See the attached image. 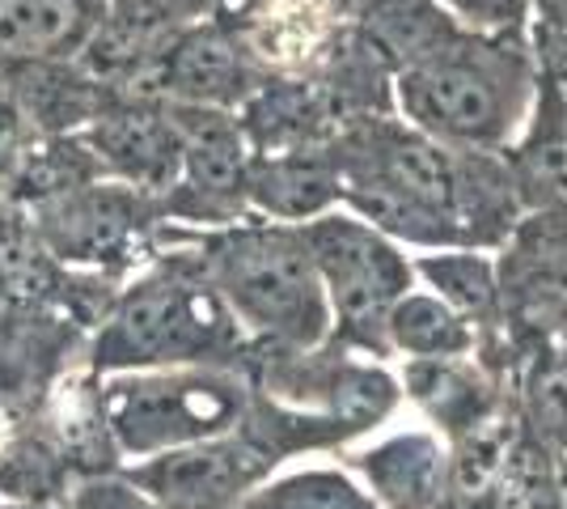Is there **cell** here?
Here are the masks:
<instances>
[{
    "label": "cell",
    "instance_id": "1",
    "mask_svg": "<svg viewBox=\"0 0 567 509\" xmlns=\"http://www.w3.org/2000/svg\"><path fill=\"white\" fill-rule=\"evenodd\" d=\"M402 123L432 141L471 153H504L529 120L538 55L520 34L457 30L424 60L394 73Z\"/></svg>",
    "mask_w": 567,
    "mask_h": 509
},
{
    "label": "cell",
    "instance_id": "2",
    "mask_svg": "<svg viewBox=\"0 0 567 509\" xmlns=\"http://www.w3.org/2000/svg\"><path fill=\"white\" fill-rule=\"evenodd\" d=\"M199 259L250 348L306 353L331 339V302L301 225L237 221L216 230Z\"/></svg>",
    "mask_w": 567,
    "mask_h": 509
},
{
    "label": "cell",
    "instance_id": "3",
    "mask_svg": "<svg viewBox=\"0 0 567 509\" xmlns=\"http://www.w3.org/2000/svg\"><path fill=\"white\" fill-rule=\"evenodd\" d=\"M250 339L213 289L204 259L178 255L118 293L90 353L97 378L169 365H246Z\"/></svg>",
    "mask_w": 567,
    "mask_h": 509
},
{
    "label": "cell",
    "instance_id": "4",
    "mask_svg": "<svg viewBox=\"0 0 567 509\" xmlns=\"http://www.w3.org/2000/svg\"><path fill=\"white\" fill-rule=\"evenodd\" d=\"M102 434L118 467L234 434L250 416L246 365H169L106 374L94 390Z\"/></svg>",
    "mask_w": 567,
    "mask_h": 509
},
{
    "label": "cell",
    "instance_id": "5",
    "mask_svg": "<svg viewBox=\"0 0 567 509\" xmlns=\"http://www.w3.org/2000/svg\"><path fill=\"white\" fill-rule=\"evenodd\" d=\"M301 230L331 302V339L360 357L390 362L394 353L385 339V318L402 293L415 289V267L402 246L343 208L306 221Z\"/></svg>",
    "mask_w": 567,
    "mask_h": 509
},
{
    "label": "cell",
    "instance_id": "6",
    "mask_svg": "<svg viewBox=\"0 0 567 509\" xmlns=\"http://www.w3.org/2000/svg\"><path fill=\"white\" fill-rule=\"evenodd\" d=\"M123 471L162 509H234L241 497L284 471V459L250 420H241L234 434L169 450Z\"/></svg>",
    "mask_w": 567,
    "mask_h": 509
},
{
    "label": "cell",
    "instance_id": "7",
    "mask_svg": "<svg viewBox=\"0 0 567 509\" xmlns=\"http://www.w3.org/2000/svg\"><path fill=\"white\" fill-rule=\"evenodd\" d=\"M343 471L369 492L378 509H445L453 459L445 437L432 429H399L343 455Z\"/></svg>",
    "mask_w": 567,
    "mask_h": 509
},
{
    "label": "cell",
    "instance_id": "8",
    "mask_svg": "<svg viewBox=\"0 0 567 509\" xmlns=\"http://www.w3.org/2000/svg\"><path fill=\"white\" fill-rule=\"evenodd\" d=\"M90 145L136 195H169L178 187L183 141L166 102H115L94 120Z\"/></svg>",
    "mask_w": 567,
    "mask_h": 509
},
{
    "label": "cell",
    "instance_id": "9",
    "mask_svg": "<svg viewBox=\"0 0 567 509\" xmlns=\"http://www.w3.org/2000/svg\"><path fill=\"white\" fill-rule=\"evenodd\" d=\"M504 162L525 217H567V90L543 69L529 120Z\"/></svg>",
    "mask_w": 567,
    "mask_h": 509
},
{
    "label": "cell",
    "instance_id": "10",
    "mask_svg": "<svg viewBox=\"0 0 567 509\" xmlns=\"http://www.w3.org/2000/svg\"><path fill=\"white\" fill-rule=\"evenodd\" d=\"M246 208L280 225H306L339 208V174H334L331 145L255 153L246 174Z\"/></svg>",
    "mask_w": 567,
    "mask_h": 509
},
{
    "label": "cell",
    "instance_id": "11",
    "mask_svg": "<svg viewBox=\"0 0 567 509\" xmlns=\"http://www.w3.org/2000/svg\"><path fill=\"white\" fill-rule=\"evenodd\" d=\"M30 225L51 255L72 264H102L106 255H118L132 234V200L118 187L55 192Z\"/></svg>",
    "mask_w": 567,
    "mask_h": 509
},
{
    "label": "cell",
    "instance_id": "12",
    "mask_svg": "<svg viewBox=\"0 0 567 509\" xmlns=\"http://www.w3.org/2000/svg\"><path fill=\"white\" fill-rule=\"evenodd\" d=\"M399 383L402 395L415 399L432 416L445 446H457L462 437L474 434L483 420H492L504 408L496 390L483 383V374L471 369V357H462V362H406V374Z\"/></svg>",
    "mask_w": 567,
    "mask_h": 509
},
{
    "label": "cell",
    "instance_id": "13",
    "mask_svg": "<svg viewBox=\"0 0 567 509\" xmlns=\"http://www.w3.org/2000/svg\"><path fill=\"white\" fill-rule=\"evenodd\" d=\"M90 34V0H0V64H48Z\"/></svg>",
    "mask_w": 567,
    "mask_h": 509
},
{
    "label": "cell",
    "instance_id": "14",
    "mask_svg": "<svg viewBox=\"0 0 567 509\" xmlns=\"http://www.w3.org/2000/svg\"><path fill=\"white\" fill-rule=\"evenodd\" d=\"M415 281H424L427 293H436L445 306L474 323V332L504 323V297H499V259L492 251L453 246V251H427L411 259Z\"/></svg>",
    "mask_w": 567,
    "mask_h": 509
},
{
    "label": "cell",
    "instance_id": "15",
    "mask_svg": "<svg viewBox=\"0 0 567 509\" xmlns=\"http://www.w3.org/2000/svg\"><path fill=\"white\" fill-rule=\"evenodd\" d=\"M385 339H390V353L406 362H462L478 348L474 323H466L424 285H415L394 302V311L385 318Z\"/></svg>",
    "mask_w": 567,
    "mask_h": 509
},
{
    "label": "cell",
    "instance_id": "16",
    "mask_svg": "<svg viewBox=\"0 0 567 509\" xmlns=\"http://www.w3.org/2000/svg\"><path fill=\"white\" fill-rule=\"evenodd\" d=\"M517 416L546 455L567 462V362L550 344H538V353L520 365Z\"/></svg>",
    "mask_w": 567,
    "mask_h": 509
},
{
    "label": "cell",
    "instance_id": "17",
    "mask_svg": "<svg viewBox=\"0 0 567 509\" xmlns=\"http://www.w3.org/2000/svg\"><path fill=\"white\" fill-rule=\"evenodd\" d=\"M234 509H378L343 467H288L241 497Z\"/></svg>",
    "mask_w": 567,
    "mask_h": 509
},
{
    "label": "cell",
    "instance_id": "18",
    "mask_svg": "<svg viewBox=\"0 0 567 509\" xmlns=\"http://www.w3.org/2000/svg\"><path fill=\"white\" fill-rule=\"evenodd\" d=\"M51 251L30 221L0 217V289L18 297H39L48 289Z\"/></svg>",
    "mask_w": 567,
    "mask_h": 509
},
{
    "label": "cell",
    "instance_id": "19",
    "mask_svg": "<svg viewBox=\"0 0 567 509\" xmlns=\"http://www.w3.org/2000/svg\"><path fill=\"white\" fill-rule=\"evenodd\" d=\"M64 509H162L123 467L81 471L64 492Z\"/></svg>",
    "mask_w": 567,
    "mask_h": 509
},
{
    "label": "cell",
    "instance_id": "20",
    "mask_svg": "<svg viewBox=\"0 0 567 509\" xmlns=\"http://www.w3.org/2000/svg\"><path fill=\"white\" fill-rule=\"evenodd\" d=\"M453 22L478 34H517L529 0H441Z\"/></svg>",
    "mask_w": 567,
    "mask_h": 509
},
{
    "label": "cell",
    "instance_id": "21",
    "mask_svg": "<svg viewBox=\"0 0 567 509\" xmlns=\"http://www.w3.org/2000/svg\"><path fill=\"white\" fill-rule=\"evenodd\" d=\"M18 132H22V106H18V98L0 90V157L18 145Z\"/></svg>",
    "mask_w": 567,
    "mask_h": 509
},
{
    "label": "cell",
    "instance_id": "22",
    "mask_svg": "<svg viewBox=\"0 0 567 509\" xmlns=\"http://www.w3.org/2000/svg\"><path fill=\"white\" fill-rule=\"evenodd\" d=\"M0 509H64V501H0Z\"/></svg>",
    "mask_w": 567,
    "mask_h": 509
},
{
    "label": "cell",
    "instance_id": "23",
    "mask_svg": "<svg viewBox=\"0 0 567 509\" xmlns=\"http://www.w3.org/2000/svg\"><path fill=\"white\" fill-rule=\"evenodd\" d=\"M546 344H550V348H555V353H559V357L567 362V318L559 323V327H555V336L546 339Z\"/></svg>",
    "mask_w": 567,
    "mask_h": 509
},
{
    "label": "cell",
    "instance_id": "24",
    "mask_svg": "<svg viewBox=\"0 0 567 509\" xmlns=\"http://www.w3.org/2000/svg\"><path fill=\"white\" fill-rule=\"evenodd\" d=\"M0 217H4V192H0Z\"/></svg>",
    "mask_w": 567,
    "mask_h": 509
},
{
    "label": "cell",
    "instance_id": "25",
    "mask_svg": "<svg viewBox=\"0 0 567 509\" xmlns=\"http://www.w3.org/2000/svg\"><path fill=\"white\" fill-rule=\"evenodd\" d=\"M564 476H567V462H564Z\"/></svg>",
    "mask_w": 567,
    "mask_h": 509
}]
</instances>
